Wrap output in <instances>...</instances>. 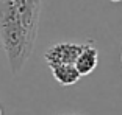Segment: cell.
<instances>
[{
    "label": "cell",
    "mask_w": 122,
    "mask_h": 115,
    "mask_svg": "<svg viewBox=\"0 0 122 115\" xmlns=\"http://www.w3.org/2000/svg\"><path fill=\"white\" fill-rule=\"evenodd\" d=\"M42 0H0V42L13 75L31 58L39 30Z\"/></svg>",
    "instance_id": "6da1fadb"
},
{
    "label": "cell",
    "mask_w": 122,
    "mask_h": 115,
    "mask_svg": "<svg viewBox=\"0 0 122 115\" xmlns=\"http://www.w3.org/2000/svg\"><path fill=\"white\" fill-rule=\"evenodd\" d=\"M83 47H85V44H74V42L53 44L46 50L44 61L49 67L50 65H60V64H75Z\"/></svg>",
    "instance_id": "7a4b0ae2"
},
{
    "label": "cell",
    "mask_w": 122,
    "mask_h": 115,
    "mask_svg": "<svg viewBox=\"0 0 122 115\" xmlns=\"http://www.w3.org/2000/svg\"><path fill=\"white\" fill-rule=\"evenodd\" d=\"M97 64H99V50L91 44H85V47L80 51L75 64H74L75 68L78 70L80 76L91 75L96 70Z\"/></svg>",
    "instance_id": "3957f363"
},
{
    "label": "cell",
    "mask_w": 122,
    "mask_h": 115,
    "mask_svg": "<svg viewBox=\"0 0 122 115\" xmlns=\"http://www.w3.org/2000/svg\"><path fill=\"white\" fill-rule=\"evenodd\" d=\"M52 76L55 78L60 86H74L80 81V73L74 64H60V65H50Z\"/></svg>",
    "instance_id": "277c9868"
},
{
    "label": "cell",
    "mask_w": 122,
    "mask_h": 115,
    "mask_svg": "<svg viewBox=\"0 0 122 115\" xmlns=\"http://www.w3.org/2000/svg\"><path fill=\"white\" fill-rule=\"evenodd\" d=\"M110 2H114V3H116V2H121V0H110Z\"/></svg>",
    "instance_id": "5b68a950"
},
{
    "label": "cell",
    "mask_w": 122,
    "mask_h": 115,
    "mask_svg": "<svg viewBox=\"0 0 122 115\" xmlns=\"http://www.w3.org/2000/svg\"><path fill=\"white\" fill-rule=\"evenodd\" d=\"M0 115H2V107H0Z\"/></svg>",
    "instance_id": "8992f818"
},
{
    "label": "cell",
    "mask_w": 122,
    "mask_h": 115,
    "mask_svg": "<svg viewBox=\"0 0 122 115\" xmlns=\"http://www.w3.org/2000/svg\"><path fill=\"white\" fill-rule=\"evenodd\" d=\"M71 115H78V114H71Z\"/></svg>",
    "instance_id": "52a82bcc"
},
{
    "label": "cell",
    "mask_w": 122,
    "mask_h": 115,
    "mask_svg": "<svg viewBox=\"0 0 122 115\" xmlns=\"http://www.w3.org/2000/svg\"><path fill=\"white\" fill-rule=\"evenodd\" d=\"M121 61H122V59H121Z\"/></svg>",
    "instance_id": "ba28073f"
}]
</instances>
